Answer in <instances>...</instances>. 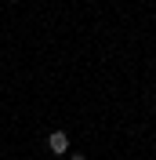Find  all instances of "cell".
<instances>
[{
  "instance_id": "obj_1",
  "label": "cell",
  "mask_w": 156,
  "mask_h": 160,
  "mask_svg": "<svg viewBox=\"0 0 156 160\" xmlns=\"http://www.w3.org/2000/svg\"><path fill=\"white\" fill-rule=\"evenodd\" d=\"M47 146H51V153H66L69 149V135H66V131H51V135H47Z\"/></svg>"
},
{
  "instance_id": "obj_2",
  "label": "cell",
  "mask_w": 156,
  "mask_h": 160,
  "mask_svg": "<svg viewBox=\"0 0 156 160\" xmlns=\"http://www.w3.org/2000/svg\"><path fill=\"white\" fill-rule=\"evenodd\" d=\"M69 160H87V157H84V153H73V157H69Z\"/></svg>"
},
{
  "instance_id": "obj_3",
  "label": "cell",
  "mask_w": 156,
  "mask_h": 160,
  "mask_svg": "<svg viewBox=\"0 0 156 160\" xmlns=\"http://www.w3.org/2000/svg\"><path fill=\"white\" fill-rule=\"evenodd\" d=\"M7 4H18V0H7Z\"/></svg>"
}]
</instances>
